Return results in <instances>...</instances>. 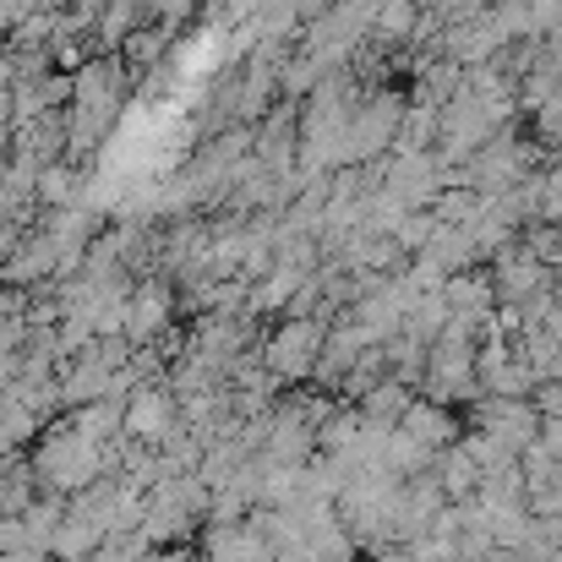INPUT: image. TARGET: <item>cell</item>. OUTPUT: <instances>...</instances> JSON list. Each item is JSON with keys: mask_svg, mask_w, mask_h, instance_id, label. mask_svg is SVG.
Wrapping results in <instances>:
<instances>
[{"mask_svg": "<svg viewBox=\"0 0 562 562\" xmlns=\"http://www.w3.org/2000/svg\"><path fill=\"white\" fill-rule=\"evenodd\" d=\"M27 470H33L38 492H49V497H77V492H88L93 481L115 475V470H110V448L88 442L66 415L27 448Z\"/></svg>", "mask_w": 562, "mask_h": 562, "instance_id": "1", "label": "cell"}, {"mask_svg": "<svg viewBox=\"0 0 562 562\" xmlns=\"http://www.w3.org/2000/svg\"><path fill=\"white\" fill-rule=\"evenodd\" d=\"M328 328H334L328 317H284L273 334H262L257 361L279 376V387H306L328 350Z\"/></svg>", "mask_w": 562, "mask_h": 562, "instance_id": "2", "label": "cell"}, {"mask_svg": "<svg viewBox=\"0 0 562 562\" xmlns=\"http://www.w3.org/2000/svg\"><path fill=\"white\" fill-rule=\"evenodd\" d=\"M409 115V99L393 93V88H372L361 93L356 115H350V137H345V170H372L393 154L398 143V126Z\"/></svg>", "mask_w": 562, "mask_h": 562, "instance_id": "3", "label": "cell"}, {"mask_svg": "<svg viewBox=\"0 0 562 562\" xmlns=\"http://www.w3.org/2000/svg\"><path fill=\"white\" fill-rule=\"evenodd\" d=\"M475 356H481V345H475L470 334L448 328V334L431 345V356H426V376H420L426 398H437V404H470V398H481Z\"/></svg>", "mask_w": 562, "mask_h": 562, "instance_id": "4", "label": "cell"}, {"mask_svg": "<svg viewBox=\"0 0 562 562\" xmlns=\"http://www.w3.org/2000/svg\"><path fill=\"white\" fill-rule=\"evenodd\" d=\"M176 317H181L176 279H165V273H148V279H137V290H132V306H126V345H132V350L165 345V339L176 334Z\"/></svg>", "mask_w": 562, "mask_h": 562, "instance_id": "5", "label": "cell"}, {"mask_svg": "<svg viewBox=\"0 0 562 562\" xmlns=\"http://www.w3.org/2000/svg\"><path fill=\"white\" fill-rule=\"evenodd\" d=\"M126 88H132V71H126V60L121 55H99V60H88L82 71H77V99H71V110L77 115H99V121H121V110H126Z\"/></svg>", "mask_w": 562, "mask_h": 562, "instance_id": "6", "label": "cell"}, {"mask_svg": "<svg viewBox=\"0 0 562 562\" xmlns=\"http://www.w3.org/2000/svg\"><path fill=\"white\" fill-rule=\"evenodd\" d=\"M475 431H486L492 442L525 459L541 442V409L536 398H475Z\"/></svg>", "mask_w": 562, "mask_h": 562, "instance_id": "7", "label": "cell"}, {"mask_svg": "<svg viewBox=\"0 0 562 562\" xmlns=\"http://www.w3.org/2000/svg\"><path fill=\"white\" fill-rule=\"evenodd\" d=\"M176 426H181V398H176L170 382H143V387L126 398V437H132V442L159 448Z\"/></svg>", "mask_w": 562, "mask_h": 562, "instance_id": "8", "label": "cell"}, {"mask_svg": "<svg viewBox=\"0 0 562 562\" xmlns=\"http://www.w3.org/2000/svg\"><path fill=\"white\" fill-rule=\"evenodd\" d=\"M306 268H290V262H273L262 279H251L246 284V312L251 317H290L295 312V301H301V290H306Z\"/></svg>", "mask_w": 562, "mask_h": 562, "instance_id": "9", "label": "cell"}, {"mask_svg": "<svg viewBox=\"0 0 562 562\" xmlns=\"http://www.w3.org/2000/svg\"><path fill=\"white\" fill-rule=\"evenodd\" d=\"M398 431H404V437H415L426 453H448V448L464 437V431H459V415H453L448 404H437V398H409V409H404Z\"/></svg>", "mask_w": 562, "mask_h": 562, "instance_id": "10", "label": "cell"}, {"mask_svg": "<svg viewBox=\"0 0 562 562\" xmlns=\"http://www.w3.org/2000/svg\"><path fill=\"white\" fill-rule=\"evenodd\" d=\"M170 49H176V27H170V22H143V27L121 44V60H126L132 82H143V77H154V71L165 66Z\"/></svg>", "mask_w": 562, "mask_h": 562, "instance_id": "11", "label": "cell"}, {"mask_svg": "<svg viewBox=\"0 0 562 562\" xmlns=\"http://www.w3.org/2000/svg\"><path fill=\"white\" fill-rule=\"evenodd\" d=\"M49 426L38 420V409L27 404V393H22V382L16 387H5L0 393V453H22L27 442H38Z\"/></svg>", "mask_w": 562, "mask_h": 562, "instance_id": "12", "label": "cell"}, {"mask_svg": "<svg viewBox=\"0 0 562 562\" xmlns=\"http://www.w3.org/2000/svg\"><path fill=\"white\" fill-rule=\"evenodd\" d=\"M431 475H437V486L448 492V503H475V492H481V464H475V453L464 448V437H459L448 453H437Z\"/></svg>", "mask_w": 562, "mask_h": 562, "instance_id": "13", "label": "cell"}, {"mask_svg": "<svg viewBox=\"0 0 562 562\" xmlns=\"http://www.w3.org/2000/svg\"><path fill=\"white\" fill-rule=\"evenodd\" d=\"M66 420H71L88 442L110 448V442H121V437H126V398H99V404L66 409Z\"/></svg>", "mask_w": 562, "mask_h": 562, "instance_id": "14", "label": "cell"}, {"mask_svg": "<svg viewBox=\"0 0 562 562\" xmlns=\"http://www.w3.org/2000/svg\"><path fill=\"white\" fill-rule=\"evenodd\" d=\"M82 187H88V170H77L71 159H60V165H49L38 176V207H77Z\"/></svg>", "mask_w": 562, "mask_h": 562, "instance_id": "15", "label": "cell"}, {"mask_svg": "<svg viewBox=\"0 0 562 562\" xmlns=\"http://www.w3.org/2000/svg\"><path fill=\"white\" fill-rule=\"evenodd\" d=\"M409 398H415V393H409L404 382H393V376H387V382H376L372 393H367V398H356V404H361V415H367L372 426H387V431H393V426L404 420Z\"/></svg>", "mask_w": 562, "mask_h": 562, "instance_id": "16", "label": "cell"}, {"mask_svg": "<svg viewBox=\"0 0 562 562\" xmlns=\"http://www.w3.org/2000/svg\"><path fill=\"white\" fill-rule=\"evenodd\" d=\"M22 525H27L33 547L55 558V536H60V525H66V497H49V492H38V503L22 514Z\"/></svg>", "mask_w": 562, "mask_h": 562, "instance_id": "17", "label": "cell"}, {"mask_svg": "<svg viewBox=\"0 0 562 562\" xmlns=\"http://www.w3.org/2000/svg\"><path fill=\"white\" fill-rule=\"evenodd\" d=\"M33 503H38V481H33L27 459H16V464L0 475V519H22Z\"/></svg>", "mask_w": 562, "mask_h": 562, "instance_id": "18", "label": "cell"}, {"mask_svg": "<svg viewBox=\"0 0 562 562\" xmlns=\"http://www.w3.org/2000/svg\"><path fill=\"white\" fill-rule=\"evenodd\" d=\"M99 547H104V536H99V530H88V525L66 519V525H60V536H55V562H93L99 558Z\"/></svg>", "mask_w": 562, "mask_h": 562, "instance_id": "19", "label": "cell"}, {"mask_svg": "<svg viewBox=\"0 0 562 562\" xmlns=\"http://www.w3.org/2000/svg\"><path fill=\"white\" fill-rule=\"evenodd\" d=\"M44 11V0H0V38H11L27 16H38Z\"/></svg>", "mask_w": 562, "mask_h": 562, "instance_id": "20", "label": "cell"}, {"mask_svg": "<svg viewBox=\"0 0 562 562\" xmlns=\"http://www.w3.org/2000/svg\"><path fill=\"white\" fill-rule=\"evenodd\" d=\"M27 547H33L27 525H22V519H0V558H16V552H27Z\"/></svg>", "mask_w": 562, "mask_h": 562, "instance_id": "21", "label": "cell"}, {"mask_svg": "<svg viewBox=\"0 0 562 562\" xmlns=\"http://www.w3.org/2000/svg\"><path fill=\"white\" fill-rule=\"evenodd\" d=\"M27 345V317H0V356H22Z\"/></svg>", "mask_w": 562, "mask_h": 562, "instance_id": "22", "label": "cell"}, {"mask_svg": "<svg viewBox=\"0 0 562 562\" xmlns=\"http://www.w3.org/2000/svg\"><path fill=\"white\" fill-rule=\"evenodd\" d=\"M536 409H541V420H562V382H541L536 387Z\"/></svg>", "mask_w": 562, "mask_h": 562, "instance_id": "23", "label": "cell"}, {"mask_svg": "<svg viewBox=\"0 0 562 562\" xmlns=\"http://www.w3.org/2000/svg\"><path fill=\"white\" fill-rule=\"evenodd\" d=\"M71 11H77V16H88V22H99V16L110 11V0H71Z\"/></svg>", "mask_w": 562, "mask_h": 562, "instance_id": "24", "label": "cell"}, {"mask_svg": "<svg viewBox=\"0 0 562 562\" xmlns=\"http://www.w3.org/2000/svg\"><path fill=\"white\" fill-rule=\"evenodd\" d=\"M372 562H415V552H409V547H387V552H376Z\"/></svg>", "mask_w": 562, "mask_h": 562, "instance_id": "25", "label": "cell"}, {"mask_svg": "<svg viewBox=\"0 0 562 562\" xmlns=\"http://www.w3.org/2000/svg\"><path fill=\"white\" fill-rule=\"evenodd\" d=\"M0 132H11V88H0Z\"/></svg>", "mask_w": 562, "mask_h": 562, "instance_id": "26", "label": "cell"}]
</instances>
